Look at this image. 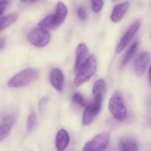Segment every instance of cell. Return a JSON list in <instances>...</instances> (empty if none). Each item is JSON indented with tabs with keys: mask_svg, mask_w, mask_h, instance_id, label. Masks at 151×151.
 Masks as SVG:
<instances>
[{
	"mask_svg": "<svg viewBox=\"0 0 151 151\" xmlns=\"http://www.w3.org/2000/svg\"><path fill=\"white\" fill-rule=\"evenodd\" d=\"M70 142L69 134L64 129L59 130L56 138V145L58 151H64L66 149Z\"/></svg>",
	"mask_w": 151,
	"mask_h": 151,
	"instance_id": "12",
	"label": "cell"
},
{
	"mask_svg": "<svg viewBox=\"0 0 151 151\" xmlns=\"http://www.w3.org/2000/svg\"><path fill=\"white\" fill-rule=\"evenodd\" d=\"M8 0H0V16L2 15L8 4Z\"/></svg>",
	"mask_w": 151,
	"mask_h": 151,
	"instance_id": "25",
	"label": "cell"
},
{
	"mask_svg": "<svg viewBox=\"0 0 151 151\" xmlns=\"http://www.w3.org/2000/svg\"><path fill=\"white\" fill-rule=\"evenodd\" d=\"M29 1V0H20L22 2H25L27 1ZM31 1L32 2H35L38 1L39 0H29Z\"/></svg>",
	"mask_w": 151,
	"mask_h": 151,
	"instance_id": "27",
	"label": "cell"
},
{
	"mask_svg": "<svg viewBox=\"0 0 151 151\" xmlns=\"http://www.w3.org/2000/svg\"><path fill=\"white\" fill-rule=\"evenodd\" d=\"M138 43L137 42H136L132 44V46L129 49L127 52L126 53L124 56V58L121 63V66L122 67L126 66L129 63L131 58L134 56L138 48Z\"/></svg>",
	"mask_w": 151,
	"mask_h": 151,
	"instance_id": "16",
	"label": "cell"
},
{
	"mask_svg": "<svg viewBox=\"0 0 151 151\" xmlns=\"http://www.w3.org/2000/svg\"><path fill=\"white\" fill-rule=\"evenodd\" d=\"M88 49L84 43H80L76 50L74 71L77 73L81 66L85 63L88 56Z\"/></svg>",
	"mask_w": 151,
	"mask_h": 151,
	"instance_id": "9",
	"label": "cell"
},
{
	"mask_svg": "<svg viewBox=\"0 0 151 151\" xmlns=\"http://www.w3.org/2000/svg\"><path fill=\"white\" fill-rule=\"evenodd\" d=\"M13 122H5L0 126V141L4 140L9 134Z\"/></svg>",
	"mask_w": 151,
	"mask_h": 151,
	"instance_id": "19",
	"label": "cell"
},
{
	"mask_svg": "<svg viewBox=\"0 0 151 151\" xmlns=\"http://www.w3.org/2000/svg\"><path fill=\"white\" fill-rule=\"evenodd\" d=\"M140 25V20H137L131 26L121 40L120 42L119 43L116 49V53H121L125 48L126 46L129 43L131 39L139 30Z\"/></svg>",
	"mask_w": 151,
	"mask_h": 151,
	"instance_id": "7",
	"label": "cell"
},
{
	"mask_svg": "<svg viewBox=\"0 0 151 151\" xmlns=\"http://www.w3.org/2000/svg\"><path fill=\"white\" fill-rule=\"evenodd\" d=\"M78 17L81 20H85L87 17V14L86 10L82 6H79L77 10Z\"/></svg>",
	"mask_w": 151,
	"mask_h": 151,
	"instance_id": "24",
	"label": "cell"
},
{
	"mask_svg": "<svg viewBox=\"0 0 151 151\" xmlns=\"http://www.w3.org/2000/svg\"><path fill=\"white\" fill-rule=\"evenodd\" d=\"M51 83L54 88L57 91L61 92L64 85V75L59 69H53L50 75Z\"/></svg>",
	"mask_w": 151,
	"mask_h": 151,
	"instance_id": "10",
	"label": "cell"
},
{
	"mask_svg": "<svg viewBox=\"0 0 151 151\" xmlns=\"http://www.w3.org/2000/svg\"><path fill=\"white\" fill-rule=\"evenodd\" d=\"M51 37L49 32L41 27L33 29L28 35L29 41L38 47H43L46 46L49 42Z\"/></svg>",
	"mask_w": 151,
	"mask_h": 151,
	"instance_id": "4",
	"label": "cell"
},
{
	"mask_svg": "<svg viewBox=\"0 0 151 151\" xmlns=\"http://www.w3.org/2000/svg\"><path fill=\"white\" fill-rule=\"evenodd\" d=\"M39 26L48 30L56 28L54 23V15H49L45 17L39 23Z\"/></svg>",
	"mask_w": 151,
	"mask_h": 151,
	"instance_id": "18",
	"label": "cell"
},
{
	"mask_svg": "<svg viewBox=\"0 0 151 151\" xmlns=\"http://www.w3.org/2000/svg\"><path fill=\"white\" fill-rule=\"evenodd\" d=\"M107 86L104 79L98 80L95 82L93 87V94L94 97H101L103 98L106 92Z\"/></svg>",
	"mask_w": 151,
	"mask_h": 151,
	"instance_id": "15",
	"label": "cell"
},
{
	"mask_svg": "<svg viewBox=\"0 0 151 151\" xmlns=\"http://www.w3.org/2000/svg\"><path fill=\"white\" fill-rule=\"evenodd\" d=\"M39 76V71L36 69L33 68L26 69L11 78L7 84L11 88L24 87L36 80Z\"/></svg>",
	"mask_w": 151,
	"mask_h": 151,
	"instance_id": "2",
	"label": "cell"
},
{
	"mask_svg": "<svg viewBox=\"0 0 151 151\" xmlns=\"http://www.w3.org/2000/svg\"><path fill=\"white\" fill-rule=\"evenodd\" d=\"M103 98L101 97H95L94 102L88 105L85 108L86 109L82 117V122L83 126H87L90 124L100 112Z\"/></svg>",
	"mask_w": 151,
	"mask_h": 151,
	"instance_id": "6",
	"label": "cell"
},
{
	"mask_svg": "<svg viewBox=\"0 0 151 151\" xmlns=\"http://www.w3.org/2000/svg\"><path fill=\"white\" fill-rule=\"evenodd\" d=\"M18 16L16 14L0 17V31L10 25L17 19Z\"/></svg>",
	"mask_w": 151,
	"mask_h": 151,
	"instance_id": "17",
	"label": "cell"
},
{
	"mask_svg": "<svg viewBox=\"0 0 151 151\" xmlns=\"http://www.w3.org/2000/svg\"><path fill=\"white\" fill-rule=\"evenodd\" d=\"M110 139L108 133L98 134L87 143L82 151H103L108 146Z\"/></svg>",
	"mask_w": 151,
	"mask_h": 151,
	"instance_id": "5",
	"label": "cell"
},
{
	"mask_svg": "<svg viewBox=\"0 0 151 151\" xmlns=\"http://www.w3.org/2000/svg\"><path fill=\"white\" fill-rule=\"evenodd\" d=\"M120 151H138L139 145L135 139L131 137H124L119 142Z\"/></svg>",
	"mask_w": 151,
	"mask_h": 151,
	"instance_id": "14",
	"label": "cell"
},
{
	"mask_svg": "<svg viewBox=\"0 0 151 151\" xmlns=\"http://www.w3.org/2000/svg\"><path fill=\"white\" fill-rule=\"evenodd\" d=\"M96 68L97 60L95 56L94 55L89 56L76 73L77 74L74 81L75 86H81L89 80L95 74Z\"/></svg>",
	"mask_w": 151,
	"mask_h": 151,
	"instance_id": "1",
	"label": "cell"
},
{
	"mask_svg": "<svg viewBox=\"0 0 151 151\" xmlns=\"http://www.w3.org/2000/svg\"><path fill=\"white\" fill-rule=\"evenodd\" d=\"M109 108L113 116L117 119L122 120L126 117V107L122 96L118 92L114 93L111 98L109 101Z\"/></svg>",
	"mask_w": 151,
	"mask_h": 151,
	"instance_id": "3",
	"label": "cell"
},
{
	"mask_svg": "<svg viewBox=\"0 0 151 151\" xmlns=\"http://www.w3.org/2000/svg\"><path fill=\"white\" fill-rule=\"evenodd\" d=\"M48 98L46 96L42 98L39 101V110L41 114H42L44 112L47 104L48 102Z\"/></svg>",
	"mask_w": 151,
	"mask_h": 151,
	"instance_id": "23",
	"label": "cell"
},
{
	"mask_svg": "<svg viewBox=\"0 0 151 151\" xmlns=\"http://www.w3.org/2000/svg\"><path fill=\"white\" fill-rule=\"evenodd\" d=\"M150 60V55L148 52H142L137 56L134 63V70L136 74L141 76L144 73Z\"/></svg>",
	"mask_w": 151,
	"mask_h": 151,
	"instance_id": "8",
	"label": "cell"
},
{
	"mask_svg": "<svg viewBox=\"0 0 151 151\" xmlns=\"http://www.w3.org/2000/svg\"><path fill=\"white\" fill-rule=\"evenodd\" d=\"M129 5V2L126 1L115 6L111 16L112 21L115 23L121 21L127 12Z\"/></svg>",
	"mask_w": 151,
	"mask_h": 151,
	"instance_id": "11",
	"label": "cell"
},
{
	"mask_svg": "<svg viewBox=\"0 0 151 151\" xmlns=\"http://www.w3.org/2000/svg\"><path fill=\"white\" fill-rule=\"evenodd\" d=\"M5 44V40L4 38L0 37V50L4 47Z\"/></svg>",
	"mask_w": 151,
	"mask_h": 151,
	"instance_id": "26",
	"label": "cell"
},
{
	"mask_svg": "<svg viewBox=\"0 0 151 151\" xmlns=\"http://www.w3.org/2000/svg\"><path fill=\"white\" fill-rule=\"evenodd\" d=\"M92 9L93 12L98 13L100 12L104 5L103 0H91Z\"/></svg>",
	"mask_w": 151,
	"mask_h": 151,
	"instance_id": "22",
	"label": "cell"
},
{
	"mask_svg": "<svg viewBox=\"0 0 151 151\" xmlns=\"http://www.w3.org/2000/svg\"><path fill=\"white\" fill-rule=\"evenodd\" d=\"M36 123V116L34 112L29 114L27 123V132H31L35 127Z\"/></svg>",
	"mask_w": 151,
	"mask_h": 151,
	"instance_id": "20",
	"label": "cell"
},
{
	"mask_svg": "<svg viewBox=\"0 0 151 151\" xmlns=\"http://www.w3.org/2000/svg\"><path fill=\"white\" fill-rule=\"evenodd\" d=\"M72 100L74 103L82 107L86 108L88 106L87 103L84 99L83 96L80 93H78V92L75 93L73 95Z\"/></svg>",
	"mask_w": 151,
	"mask_h": 151,
	"instance_id": "21",
	"label": "cell"
},
{
	"mask_svg": "<svg viewBox=\"0 0 151 151\" xmlns=\"http://www.w3.org/2000/svg\"><path fill=\"white\" fill-rule=\"evenodd\" d=\"M67 13L68 9L65 4L62 2H59L56 5V14L54 15V23L56 27L64 21Z\"/></svg>",
	"mask_w": 151,
	"mask_h": 151,
	"instance_id": "13",
	"label": "cell"
}]
</instances>
